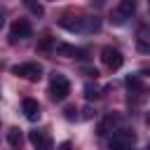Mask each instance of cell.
Instances as JSON below:
<instances>
[{"mask_svg": "<svg viewBox=\"0 0 150 150\" xmlns=\"http://www.w3.org/2000/svg\"><path fill=\"white\" fill-rule=\"evenodd\" d=\"M66 117H68V120H75V108H73V105L66 108Z\"/></svg>", "mask_w": 150, "mask_h": 150, "instance_id": "obj_17", "label": "cell"}, {"mask_svg": "<svg viewBox=\"0 0 150 150\" xmlns=\"http://www.w3.org/2000/svg\"><path fill=\"white\" fill-rule=\"evenodd\" d=\"M127 87H129L131 94H143V82H141L138 75H129L127 77Z\"/></svg>", "mask_w": 150, "mask_h": 150, "instance_id": "obj_13", "label": "cell"}, {"mask_svg": "<svg viewBox=\"0 0 150 150\" xmlns=\"http://www.w3.org/2000/svg\"><path fill=\"white\" fill-rule=\"evenodd\" d=\"M2 23H5V14L0 12V28H2Z\"/></svg>", "mask_w": 150, "mask_h": 150, "instance_id": "obj_20", "label": "cell"}, {"mask_svg": "<svg viewBox=\"0 0 150 150\" xmlns=\"http://www.w3.org/2000/svg\"><path fill=\"white\" fill-rule=\"evenodd\" d=\"M28 141L35 150H49L52 148V136H49V129H33L28 134Z\"/></svg>", "mask_w": 150, "mask_h": 150, "instance_id": "obj_7", "label": "cell"}, {"mask_svg": "<svg viewBox=\"0 0 150 150\" xmlns=\"http://www.w3.org/2000/svg\"><path fill=\"white\" fill-rule=\"evenodd\" d=\"M70 148H73V145H70V141H63V143H61L56 150H70Z\"/></svg>", "mask_w": 150, "mask_h": 150, "instance_id": "obj_19", "label": "cell"}, {"mask_svg": "<svg viewBox=\"0 0 150 150\" xmlns=\"http://www.w3.org/2000/svg\"><path fill=\"white\" fill-rule=\"evenodd\" d=\"M70 94V82L66 75L61 73H52V80H49V98L52 101H66Z\"/></svg>", "mask_w": 150, "mask_h": 150, "instance_id": "obj_1", "label": "cell"}, {"mask_svg": "<svg viewBox=\"0 0 150 150\" xmlns=\"http://www.w3.org/2000/svg\"><path fill=\"white\" fill-rule=\"evenodd\" d=\"M30 33H33L30 21H28V19H16V21L12 23V28H9V45H16L19 40L30 38Z\"/></svg>", "mask_w": 150, "mask_h": 150, "instance_id": "obj_3", "label": "cell"}, {"mask_svg": "<svg viewBox=\"0 0 150 150\" xmlns=\"http://www.w3.org/2000/svg\"><path fill=\"white\" fill-rule=\"evenodd\" d=\"M101 61H103V66H105V68L117 70V68H122L124 56H122V52H120V49H115V47H103V49H101Z\"/></svg>", "mask_w": 150, "mask_h": 150, "instance_id": "obj_5", "label": "cell"}, {"mask_svg": "<svg viewBox=\"0 0 150 150\" xmlns=\"http://www.w3.org/2000/svg\"><path fill=\"white\" fill-rule=\"evenodd\" d=\"M136 47L143 54H150V23H143L136 33Z\"/></svg>", "mask_w": 150, "mask_h": 150, "instance_id": "obj_9", "label": "cell"}, {"mask_svg": "<svg viewBox=\"0 0 150 150\" xmlns=\"http://www.w3.org/2000/svg\"><path fill=\"white\" fill-rule=\"evenodd\" d=\"M54 45H56V42H54V38H52V35H45V38L38 42V52H47V49H54Z\"/></svg>", "mask_w": 150, "mask_h": 150, "instance_id": "obj_14", "label": "cell"}, {"mask_svg": "<svg viewBox=\"0 0 150 150\" xmlns=\"http://www.w3.org/2000/svg\"><path fill=\"white\" fill-rule=\"evenodd\" d=\"M23 5H26L33 14H38V16H42V14H45V9H42V5H40L38 0H23Z\"/></svg>", "mask_w": 150, "mask_h": 150, "instance_id": "obj_16", "label": "cell"}, {"mask_svg": "<svg viewBox=\"0 0 150 150\" xmlns=\"http://www.w3.org/2000/svg\"><path fill=\"white\" fill-rule=\"evenodd\" d=\"M54 52H56L59 56H70V59H87V49L73 47V45H66V42H56V45H54Z\"/></svg>", "mask_w": 150, "mask_h": 150, "instance_id": "obj_8", "label": "cell"}, {"mask_svg": "<svg viewBox=\"0 0 150 150\" xmlns=\"http://www.w3.org/2000/svg\"><path fill=\"white\" fill-rule=\"evenodd\" d=\"M84 96H87V101H94L101 96V89L96 84H84Z\"/></svg>", "mask_w": 150, "mask_h": 150, "instance_id": "obj_15", "label": "cell"}, {"mask_svg": "<svg viewBox=\"0 0 150 150\" xmlns=\"http://www.w3.org/2000/svg\"><path fill=\"white\" fill-rule=\"evenodd\" d=\"M134 143H136V134L129 129H120L110 136L108 148L110 150H134Z\"/></svg>", "mask_w": 150, "mask_h": 150, "instance_id": "obj_2", "label": "cell"}, {"mask_svg": "<svg viewBox=\"0 0 150 150\" xmlns=\"http://www.w3.org/2000/svg\"><path fill=\"white\" fill-rule=\"evenodd\" d=\"M21 108H23L26 120H30V122H38V120H40V103H38L35 98H23Z\"/></svg>", "mask_w": 150, "mask_h": 150, "instance_id": "obj_10", "label": "cell"}, {"mask_svg": "<svg viewBox=\"0 0 150 150\" xmlns=\"http://www.w3.org/2000/svg\"><path fill=\"white\" fill-rule=\"evenodd\" d=\"M148 124H150V117H148Z\"/></svg>", "mask_w": 150, "mask_h": 150, "instance_id": "obj_21", "label": "cell"}, {"mask_svg": "<svg viewBox=\"0 0 150 150\" xmlns=\"http://www.w3.org/2000/svg\"><path fill=\"white\" fill-rule=\"evenodd\" d=\"M134 9H136V0H120V5H117V9L112 12V23L115 26H122L131 14H134Z\"/></svg>", "mask_w": 150, "mask_h": 150, "instance_id": "obj_6", "label": "cell"}, {"mask_svg": "<svg viewBox=\"0 0 150 150\" xmlns=\"http://www.w3.org/2000/svg\"><path fill=\"white\" fill-rule=\"evenodd\" d=\"M117 122H120V115H117V112H108V115L98 122V129H96L98 136H105L108 131H112V129L117 127Z\"/></svg>", "mask_w": 150, "mask_h": 150, "instance_id": "obj_11", "label": "cell"}, {"mask_svg": "<svg viewBox=\"0 0 150 150\" xmlns=\"http://www.w3.org/2000/svg\"><path fill=\"white\" fill-rule=\"evenodd\" d=\"M12 73L14 75H19V77H23V80H28V82H38L40 77H42V66L40 63H19V66H14L12 68Z\"/></svg>", "mask_w": 150, "mask_h": 150, "instance_id": "obj_4", "label": "cell"}, {"mask_svg": "<svg viewBox=\"0 0 150 150\" xmlns=\"http://www.w3.org/2000/svg\"><path fill=\"white\" fill-rule=\"evenodd\" d=\"M21 141H23V136H21V129L12 127V129L7 131V143H9L14 150H21Z\"/></svg>", "mask_w": 150, "mask_h": 150, "instance_id": "obj_12", "label": "cell"}, {"mask_svg": "<svg viewBox=\"0 0 150 150\" xmlns=\"http://www.w3.org/2000/svg\"><path fill=\"white\" fill-rule=\"evenodd\" d=\"M82 112H84V115H82V117H84V120H89V117H94V110H91V108H84V110H82Z\"/></svg>", "mask_w": 150, "mask_h": 150, "instance_id": "obj_18", "label": "cell"}]
</instances>
